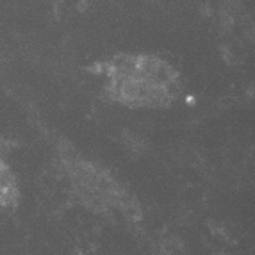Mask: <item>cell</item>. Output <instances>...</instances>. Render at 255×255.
<instances>
[{"instance_id": "1", "label": "cell", "mask_w": 255, "mask_h": 255, "mask_svg": "<svg viewBox=\"0 0 255 255\" xmlns=\"http://www.w3.org/2000/svg\"><path fill=\"white\" fill-rule=\"evenodd\" d=\"M93 72L106 97L127 109H166L182 93L179 70L150 52H118L95 64Z\"/></svg>"}, {"instance_id": "2", "label": "cell", "mask_w": 255, "mask_h": 255, "mask_svg": "<svg viewBox=\"0 0 255 255\" xmlns=\"http://www.w3.org/2000/svg\"><path fill=\"white\" fill-rule=\"evenodd\" d=\"M57 155L63 179L84 207L104 216H130L137 211L125 184L104 164L77 150L63 148Z\"/></svg>"}, {"instance_id": "3", "label": "cell", "mask_w": 255, "mask_h": 255, "mask_svg": "<svg viewBox=\"0 0 255 255\" xmlns=\"http://www.w3.org/2000/svg\"><path fill=\"white\" fill-rule=\"evenodd\" d=\"M20 204V182L7 162L0 153V214L13 213Z\"/></svg>"}]
</instances>
